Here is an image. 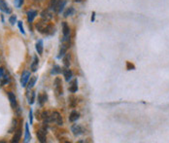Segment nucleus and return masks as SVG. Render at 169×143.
Segmentation results:
<instances>
[{"label":"nucleus","instance_id":"19","mask_svg":"<svg viewBox=\"0 0 169 143\" xmlns=\"http://www.w3.org/2000/svg\"><path fill=\"white\" fill-rule=\"evenodd\" d=\"M55 26H52V24H48L46 29H45L44 34H46V35H52L55 33Z\"/></svg>","mask_w":169,"mask_h":143},{"label":"nucleus","instance_id":"4","mask_svg":"<svg viewBox=\"0 0 169 143\" xmlns=\"http://www.w3.org/2000/svg\"><path fill=\"white\" fill-rule=\"evenodd\" d=\"M29 79H30V72L29 71H24L21 74V84L22 87H25L26 84H27V82L29 81Z\"/></svg>","mask_w":169,"mask_h":143},{"label":"nucleus","instance_id":"22","mask_svg":"<svg viewBox=\"0 0 169 143\" xmlns=\"http://www.w3.org/2000/svg\"><path fill=\"white\" fill-rule=\"evenodd\" d=\"M31 139L30 133H29V127L28 124H25V136H24V142H28Z\"/></svg>","mask_w":169,"mask_h":143},{"label":"nucleus","instance_id":"3","mask_svg":"<svg viewBox=\"0 0 169 143\" xmlns=\"http://www.w3.org/2000/svg\"><path fill=\"white\" fill-rule=\"evenodd\" d=\"M54 87H55V91L56 93V95L61 96L62 95V82L61 78H55V83H54Z\"/></svg>","mask_w":169,"mask_h":143},{"label":"nucleus","instance_id":"6","mask_svg":"<svg viewBox=\"0 0 169 143\" xmlns=\"http://www.w3.org/2000/svg\"><path fill=\"white\" fill-rule=\"evenodd\" d=\"M36 135H37V137H38L39 141L41 143L46 142L47 137H46V130H43V129L38 130H37V133H36Z\"/></svg>","mask_w":169,"mask_h":143},{"label":"nucleus","instance_id":"9","mask_svg":"<svg viewBox=\"0 0 169 143\" xmlns=\"http://www.w3.org/2000/svg\"><path fill=\"white\" fill-rule=\"evenodd\" d=\"M70 46H69V41H67L66 43H64L63 42V45L61 46V51H59V55H58V59H61V56H63L65 55V53H66V51H67V49H68Z\"/></svg>","mask_w":169,"mask_h":143},{"label":"nucleus","instance_id":"31","mask_svg":"<svg viewBox=\"0 0 169 143\" xmlns=\"http://www.w3.org/2000/svg\"><path fill=\"white\" fill-rule=\"evenodd\" d=\"M18 28H20V30H21V32L22 33V34H25L24 26H22V22L21 21H18Z\"/></svg>","mask_w":169,"mask_h":143},{"label":"nucleus","instance_id":"20","mask_svg":"<svg viewBox=\"0 0 169 143\" xmlns=\"http://www.w3.org/2000/svg\"><path fill=\"white\" fill-rule=\"evenodd\" d=\"M69 91L71 93H76L78 91V82L77 80L75 79L74 81H72V83H71V86H70V88H69Z\"/></svg>","mask_w":169,"mask_h":143},{"label":"nucleus","instance_id":"2","mask_svg":"<svg viewBox=\"0 0 169 143\" xmlns=\"http://www.w3.org/2000/svg\"><path fill=\"white\" fill-rule=\"evenodd\" d=\"M51 122H55L56 125H58V126L63 125V120H62L61 115L56 111L52 112L51 114Z\"/></svg>","mask_w":169,"mask_h":143},{"label":"nucleus","instance_id":"35","mask_svg":"<svg viewBox=\"0 0 169 143\" xmlns=\"http://www.w3.org/2000/svg\"><path fill=\"white\" fill-rule=\"evenodd\" d=\"M3 76H4V68H3V67H0V82L2 81Z\"/></svg>","mask_w":169,"mask_h":143},{"label":"nucleus","instance_id":"30","mask_svg":"<svg viewBox=\"0 0 169 143\" xmlns=\"http://www.w3.org/2000/svg\"><path fill=\"white\" fill-rule=\"evenodd\" d=\"M22 3H24V0H15V6H16L17 8H20L22 5Z\"/></svg>","mask_w":169,"mask_h":143},{"label":"nucleus","instance_id":"28","mask_svg":"<svg viewBox=\"0 0 169 143\" xmlns=\"http://www.w3.org/2000/svg\"><path fill=\"white\" fill-rule=\"evenodd\" d=\"M17 126H18V121L15 119V120H13V125H12V127L10 129L9 133H15V130L17 129Z\"/></svg>","mask_w":169,"mask_h":143},{"label":"nucleus","instance_id":"17","mask_svg":"<svg viewBox=\"0 0 169 143\" xmlns=\"http://www.w3.org/2000/svg\"><path fill=\"white\" fill-rule=\"evenodd\" d=\"M42 119L44 120V124H48V123H50L51 122V114H50V112L49 111H44L42 113Z\"/></svg>","mask_w":169,"mask_h":143},{"label":"nucleus","instance_id":"23","mask_svg":"<svg viewBox=\"0 0 169 143\" xmlns=\"http://www.w3.org/2000/svg\"><path fill=\"white\" fill-rule=\"evenodd\" d=\"M36 81H37V77H36V76H33V77H31L30 79H29L27 90H30V89H32L33 87H34V85H35Z\"/></svg>","mask_w":169,"mask_h":143},{"label":"nucleus","instance_id":"27","mask_svg":"<svg viewBox=\"0 0 169 143\" xmlns=\"http://www.w3.org/2000/svg\"><path fill=\"white\" fill-rule=\"evenodd\" d=\"M73 13H74V8H73V7H69V8L64 12V17L71 16V15H72Z\"/></svg>","mask_w":169,"mask_h":143},{"label":"nucleus","instance_id":"26","mask_svg":"<svg viewBox=\"0 0 169 143\" xmlns=\"http://www.w3.org/2000/svg\"><path fill=\"white\" fill-rule=\"evenodd\" d=\"M61 67H59L58 65H55V66H54V68H52V70L51 74L55 75V74H58V73H61Z\"/></svg>","mask_w":169,"mask_h":143},{"label":"nucleus","instance_id":"15","mask_svg":"<svg viewBox=\"0 0 169 143\" xmlns=\"http://www.w3.org/2000/svg\"><path fill=\"white\" fill-rule=\"evenodd\" d=\"M79 118H80V113L77 112V111H72V112H71V114L69 116L70 122H76Z\"/></svg>","mask_w":169,"mask_h":143},{"label":"nucleus","instance_id":"25","mask_svg":"<svg viewBox=\"0 0 169 143\" xmlns=\"http://www.w3.org/2000/svg\"><path fill=\"white\" fill-rule=\"evenodd\" d=\"M70 59H71L70 55L67 54V55L64 56V59H63V64H64L65 67H69V65H70Z\"/></svg>","mask_w":169,"mask_h":143},{"label":"nucleus","instance_id":"32","mask_svg":"<svg viewBox=\"0 0 169 143\" xmlns=\"http://www.w3.org/2000/svg\"><path fill=\"white\" fill-rule=\"evenodd\" d=\"M2 86L3 85H5L6 83H8L9 82V76L8 75H4V76H3V79H2Z\"/></svg>","mask_w":169,"mask_h":143},{"label":"nucleus","instance_id":"37","mask_svg":"<svg viewBox=\"0 0 169 143\" xmlns=\"http://www.w3.org/2000/svg\"><path fill=\"white\" fill-rule=\"evenodd\" d=\"M94 18H95V13H92V21H94Z\"/></svg>","mask_w":169,"mask_h":143},{"label":"nucleus","instance_id":"38","mask_svg":"<svg viewBox=\"0 0 169 143\" xmlns=\"http://www.w3.org/2000/svg\"><path fill=\"white\" fill-rule=\"evenodd\" d=\"M74 1H75V2H81L82 0H74Z\"/></svg>","mask_w":169,"mask_h":143},{"label":"nucleus","instance_id":"12","mask_svg":"<svg viewBox=\"0 0 169 143\" xmlns=\"http://www.w3.org/2000/svg\"><path fill=\"white\" fill-rule=\"evenodd\" d=\"M30 90H27V93H26V96H27L28 102L29 104H33L35 100V93L34 92H29Z\"/></svg>","mask_w":169,"mask_h":143},{"label":"nucleus","instance_id":"33","mask_svg":"<svg viewBox=\"0 0 169 143\" xmlns=\"http://www.w3.org/2000/svg\"><path fill=\"white\" fill-rule=\"evenodd\" d=\"M126 68L128 70H131V69H135V66L132 64V63H130L129 61L126 62Z\"/></svg>","mask_w":169,"mask_h":143},{"label":"nucleus","instance_id":"14","mask_svg":"<svg viewBox=\"0 0 169 143\" xmlns=\"http://www.w3.org/2000/svg\"><path fill=\"white\" fill-rule=\"evenodd\" d=\"M47 100H48V96L46 93H40L38 96V102L40 104V106H43L44 103L46 102Z\"/></svg>","mask_w":169,"mask_h":143},{"label":"nucleus","instance_id":"24","mask_svg":"<svg viewBox=\"0 0 169 143\" xmlns=\"http://www.w3.org/2000/svg\"><path fill=\"white\" fill-rule=\"evenodd\" d=\"M63 75H64V77H65V80L69 81L71 77H72V71L69 69H64L63 70Z\"/></svg>","mask_w":169,"mask_h":143},{"label":"nucleus","instance_id":"34","mask_svg":"<svg viewBox=\"0 0 169 143\" xmlns=\"http://www.w3.org/2000/svg\"><path fill=\"white\" fill-rule=\"evenodd\" d=\"M17 21V17L16 16H12L9 19V21L11 22V24H15V22Z\"/></svg>","mask_w":169,"mask_h":143},{"label":"nucleus","instance_id":"5","mask_svg":"<svg viewBox=\"0 0 169 143\" xmlns=\"http://www.w3.org/2000/svg\"><path fill=\"white\" fill-rule=\"evenodd\" d=\"M47 21H45V20H43V19H42V20H40V21L36 24L37 30H38L39 32H41V33H43V34H44V32H45V29H46L47 25H48Z\"/></svg>","mask_w":169,"mask_h":143},{"label":"nucleus","instance_id":"21","mask_svg":"<svg viewBox=\"0 0 169 143\" xmlns=\"http://www.w3.org/2000/svg\"><path fill=\"white\" fill-rule=\"evenodd\" d=\"M36 51L38 52L39 55H42L43 53V41L39 40L38 42L36 43Z\"/></svg>","mask_w":169,"mask_h":143},{"label":"nucleus","instance_id":"10","mask_svg":"<svg viewBox=\"0 0 169 143\" xmlns=\"http://www.w3.org/2000/svg\"><path fill=\"white\" fill-rule=\"evenodd\" d=\"M8 97H9V100H10V103L12 105L13 108H16L17 107V99H16V96L12 93V92H9L8 93Z\"/></svg>","mask_w":169,"mask_h":143},{"label":"nucleus","instance_id":"1","mask_svg":"<svg viewBox=\"0 0 169 143\" xmlns=\"http://www.w3.org/2000/svg\"><path fill=\"white\" fill-rule=\"evenodd\" d=\"M65 4H66L65 0H51L50 7L54 12L61 13L63 10V8H64Z\"/></svg>","mask_w":169,"mask_h":143},{"label":"nucleus","instance_id":"18","mask_svg":"<svg viewBox=\"0 0 169 143\" xmlns=\"http://www.w3.org/2000/svg\"><path fill=\"white\" fill-rule=\"evenodd\" d=\"M36 16H37V12H36V11H34V10L28 11V12H27V20H28V21L29 22H32Z\"/></svg>","mask_w":169,"mask_h":143},{"label":"nucleus","instance_id":"13","mask_svg":"<svg viewBox=\"0 0 169 143\" xmlns=\"http://www.w3.org/2000/svg\"><path fill=\"white\" fill-rule=\"evenodd\" d=\"M38 64H39V59H38V56H34V58H33V61L31 63V70L33 72H35L38 69Z\"/></svg>","mask_w":169,"mask_h":143},{"label":"nucleus","instance_id":"8","mask_svg":"<svg viewBox=\"0 0 169 143\" xmlns=\"http://www.w3.org/2000/svg\"><path fill=\"white\" fill-rule=\"evenodd\" d=\"M0 11H2V12L7 13V14L11 13V9L9 8V6L6 3L5 0H0Z\"/></svg>","mask_w":169,"mask_h":143},{"label":"nucleus","instance_id":"16","mask_svg":"<svg viewBox=\"0 0 169 143\" xmlns=\"http://www.w3.org/2000/svg\"><path fill=\"white\" fill-rule=\"evenodd\" d=\"M21 137V130L18 129L15 131V134L13 136V139H12V142H18L20 141V139Z\"/></svg>","mask_w":169,"mask_h":143},{"label":"nucleus","instance_id":"11","mask_svg":"<svg viewBox=\"0 0 169 143\" xmlns=\"http://www.w3.org/2000/svg\"><path fill=\"white\" fill-rule=\"evenodd\" d=\"M41 18L45 21H49L52 18V14L49 10H44L43 12L41 13Z\"/></svg>","mask_w":169,"mask_h":143},{"label":"nucleus","instance_id":"36","mask_svg":"<svg viewBox=\"0 0 169 143\" xmlns=\"http://www.w3.org/2000/svg\"><path fill=\"white\" fill-rule=\"evenodd\" d=\"M29 121H30V125L33 122V116H32V110L29 111Z\"/></svg>","mask_w":169,"mask_h":143},{"label":"nucleus","instance_id":"7","mask_svg":"<svg viewBox=\"0 0 169 143\" xmlns=\"http://www.w3.org/2000/svg\"><path fill=\"white\" fill-rule=\"evenodd\" d=\"M71 130H72V133L74 135H80L82 133H84V130H83V127L80 126V125H74L71 127Z\"/></svg>","mask_w":169,"mask_h":143},{"label":"nucleus","instance_id":"29","mask_svg":"<svg viewBox=\"0 0 169 143\" xmlns=\"http://www.w3.org/2000/svg\"><path fill=\"white\" fill-rule=\"evenodd\" d=\"M69 99H70V106L75 107V105H76V102H77V99L75 96H70Z\"/></svg>","mask_w":169,"mask_h":143}]
</instances>
